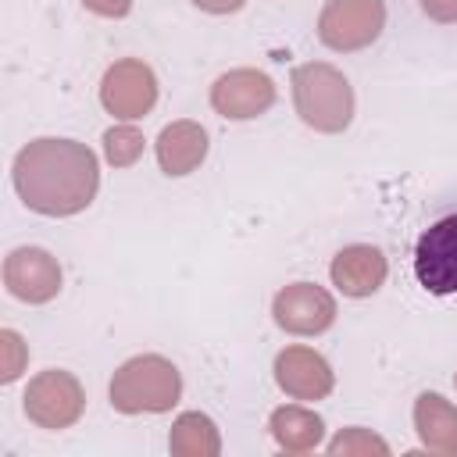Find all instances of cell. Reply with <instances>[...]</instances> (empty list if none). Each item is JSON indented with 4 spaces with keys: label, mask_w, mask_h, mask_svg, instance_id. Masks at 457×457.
Segmentation results:
<instances>
[{
    "label": "cell",
    "mask_w": 457,
    "mask_h": 457,
    "mask_svg": "<svg viewBox=\"0 0 457 457\" xmlns=\"http://www.w3.org/2000/svg\"><path fill=\"white\" fill-rule=\"evenodd\" d=\"M11 179L29 211L68 218L93 204L100 189V164L96 154L79 139L39 136L18 150Z\"/></svg>",
    "instance_id": "1"
},
{
    "label": "cell",
    "mask_w": 457,
    "mask_h": 457,
    "mask_svg": "<svg viewBox=\"0 0 457 457\" xmlns=\"http://www.w3.org/2000/svg\"><path fill=\"white\" fill-rule=\"evenodd\" d=\"M293 104L307 129L314 132H343L353 121V86L350 79L325 61H307L293 68Z\"/></svg>",
    "instance_id": "2"
},
{
    "label": "cell",
    "mask_w": 457,
    "mask_h": 457,
    "mask_svg": "<svg viewBox=\"0 0 457 457\" xmlns=\"http://www.w3.org/2000/svg\"><path fill=\"white\" fill-rule=\"evenodd\" d=\"M111 407L121 414H164L182 396L179 368L161 353L129 357L111 375Z\"/></svg>",
    "instance_id": "3"
},
{
    "label": "cell",
    "mask_w": 457,
    "mask_h": 457,
    "mask_svg": "<svg viewBox=\"0 0 457 457\" xmlns=\"http://www.w3.org/2000/svg\"><path fill=\"white\" fill-rule=\"evenodd\" d=\"M21 407H25V418L39 428H68L86 411V389L71 371L46 368L29 382Z\"/></svg>",
    "instance_id": "4"
},
{
    "label": "cell",
    "mask_w": 457,
    "mask_h": 457,
    "mask_svg": "<svg viewBox=\"0 0 457 457\" xmlns=\"http://www.w3.org/2000/svg\"><path fill=\"white\" fill-rule=\"evenodd\" d=\"M386 29L382 0H328L318 14V39L328 50L353 54L371 46Z\"/></svg>",
    "instance_id": "5"
},
{
    "label": "cell",
    "mask_w": 457,
    "mask_h": 457,
    "mask_svg": "<svg viewBox=\"0 0 457 457\" xmlns=\"http://www.w3.org/2000/svg\"><path fill=\"white\" fill-rule=\"evenodd\" d=\"M100 104L118 121H136L157 104V75L139 57H121L104 71Z\"/></svg>",
    "instance_id": "6"
},
{
    "label": "cell",
    "mask_w": 457,
    "mask_h": 457,
    "mask_svg": "<svg viewBox=\"0 0 457 457\" xmlns=\"http://www.w3.org/2000/svg\"><path fill=\"white\" fill-rule=\"evenodd\" d=\"M414 275L432 296L457 293V214L432 221L414 243Z\"/></svg>",
    "instance_id": "7"
},
{
    "label": "cell",
    "mask_w": 457,
    "mask_h": 457,
    "mask_svg": "<svg viewBox=\"0 0 457 457\" xmlns=\"http://www.w3.org/2000/svg\"><path fill=\"white\" fill-rule=\"evenodd\" d=\"M271 318L289 336H318L336 321V300L318 282H293L275 293Z\"/></svg>",
    "instance_id": "8"
},
{
    "label": "cell",
    "mask_w": 457,
    "mask_h": 457,
    "mask_svg": "<svg viewBox=\"0 0 457 457\" xmlns=\"http://www.w3.org/2000/svg\"><path fill=\"white\" fill-rule=\"evenodd\" d=\"M4 286L25 303H46L61 293V264L43 246H18L4 261Z\"/></svg>",
    "instance_id": "9"
},
{
    "label": "cell",
    "mask_w": 457,
    "mask_h": 457,
    "mask_svg": "<svg viewBox=\"0 0 457 457\" xmlns=\"http://www.w3.org/2000/svg\"><path fill=\"white\" fill-rule=\"evenodd\" d=\"M275 104V82L257 68H232L211 86V107L221 118L250 121Z\"/></svg>",
    "instance_id": "10"
},
{
    "label": "cell",
    "mask_w": 457,
    "mask_h": 457,
    "mask_svg": "<svg viewBox=\"0 0 457 457\" xmlns=\"http://www.w3.org/2000/svg\"><path fill=\"white\" fill-rule=\"evenodd\" d=\"M275 382L293 400H325L332 393V368L311 346H286L275 357Z\"/></svg>",
    "instance_id": "11"
},
{
    "label": "cell",
    "mask_w": 457,
    "mask_h": 457,
    "mask_svg": "<svg viewBox=\"0 0 457 457\" xmlns=\"http://www.w3.org/2000/svg\"><path fill=\"white\" fill-rule=\"evenodd\" d=\"M386 253L378 246H368V243H353V246H343L332 264H328V275H332V286L343 293V296H371L382 289L386 282Z\"/></svg>",
    "instance_id": "12"
},
{
    "label": "cell",
    "mask_w": 457,
    "mask_h": 457,
    "mask_svg": "<svg viewBox=\"0 0 457 457\" xmlns=\"http://www.w3.org/2000/svg\"><path fill=\"white\" fill-rule=\"evenodd\" d=\"M207 146L211 143H207L204 125L200 121H189V118H179V121L164 125L161 136H157V143H154L161 171L164 175H175V179L196 171L204 164V157H207Z\"/></svg>",
    "instance_id": "13"
},
{
    "label": "cell",
    "mask_w": 457,
    "mask_h": 457,
    "mask_svg": "<svg viewBox=\"0 0 457 457\" xmlns=\"http://www.w3.org/2000/svg\"><path fill=\"white\" fill-rule=\"evenodd\" d=\"M414 428L425 450L457 457V407L439 393H421L414 400Z\"/></svg>",
    "instance_id": "14"
},
{
    "label": "cell",
    "mask_w": 457,
    "mask_h": 457,
    "mask_svg": "<svg viewBox=\"0 0 457 457\" xmlns=\"http://www.w3.org/2000/svg\"><path fill=\"white\" fill-rule=\"evenodd\" d=\"M275 443L286 450V453H303V450H314L325 436V421L307 411V407H296V403H286V407H275L271 411V421H268Z\"/></svg>",
    "instance_id": "15"
},
{
    "label": "cell",
    "mask_w": 457,
    "mask_h": 457,
    "mask_svg": "<svg viewBox=\"0 0 457 457\" xmlns=\"http://www.w3.org/2000/svg\"><path fill=\"white\" fill-rule=\"evenodd\" d=\"M168 450L175 457H218L221 453L218 425L207 414H200V411H186V414H179L171 421Z\"/></svg>",
    "instance_id": "16"
},
{
    "label": "cell",
    "mask_w": 457,
    "mask_h": 457,
    "mask_svg": "<svg viewBox=\"0 0 457 457\" xmlns=\"http://www.w3.org/2000/svg\"><path fill=\"white\" fill-rule=\"evenodd\" d=\"M143 143H146L143 132L132 129V125H114V129L104 132V154H107V161H111L114 168L136 164L139 154H143Z\"/></svg>",
    "instance_id": "17"
},
{
    "label": "cell",
    "mask_w": 457,
    "mask_h": 457,
    "mask_svg": "<svg viewBox=\"0 0 457 457\" xmlns=\"http://www.w3.org/2000/svg\"><path fill=\"white\" fill-rule=\"evenodd\" d=\"M328 453L332 457H353V453H361V457H386L389 453V446H386V439H378L375 432H368V428H343L332 443H328Z\"/></svg>",
    "instance_id": "18"
},
{
    "label": "cell",
    "mask_w": 457,
    "mask_h": 457,
    "mask_svg": "<svg viewBox=\"0 0 457 457\" xmlns=\"http://www.w3.org/2000/svg\"><path fill=\"white\" fill-rule=\"evenodd\" d=\"M0 353H4L0 378H4V382H14V378L21 375V368H25V361H29L25 339H21L14 328H4V332H0Z\"/></svg>",
    "instance_id": "19"
},
{
    "label": "cell",
    "mask_w": 457,
    "mask_h": 457,
    "mask_svg": "<svg viewBox=\"0 0 457 457\" xmlns=\"http://www.w3.org/2000/svg\"><path fill=\"white\" fill-rule=\"evenodd\" d=\"M421 11L439 25L457 21V0H421Z\"/></svg>",
    "instance_id": "20"
},
{
    "label": "cell",
    "mask_w": 457,
    "mask_h": 457,
    "mask_svg": "<svg viewBox=\"0 0 457 457\" xmlns=\"http://www.w3.org/2000/svg\"><path fill=\"white\" fill-rule=\"evenodd\" d=\"M82 4L100 18H125L132 11V0H82Z\"/></svg>",
    "instance_id": "21"
},
{
    "label": "cell",
    "mask_w": 457,
    "mask_h": 457,
    "mask_svg": "<svg viewBox=\"0 0 457 457\" xmlns=\"http://www.w3.org/2000/svg\"><path fill=\"white\" fill-rule=\"evenodd\" d=\"M189 4H196V7L207 11V14H232V11H239L246 0H189Z\"/></svg>",
    "instance_id": "22"
},
{
    "label": "cell",
    "mask_w": 457,
    "mask_h": 457,
    "mask_svg": "<svg viewBox=\"0 0 457 457\" xmlns=\"http://www.w3.org/2000/svg\"><path fill=\"white\" fill-rule=\"evenodd\" d=\"M453 386H457V375H453Z\"/></svg>",
    "instance_id": "23"
}]
</instances>
